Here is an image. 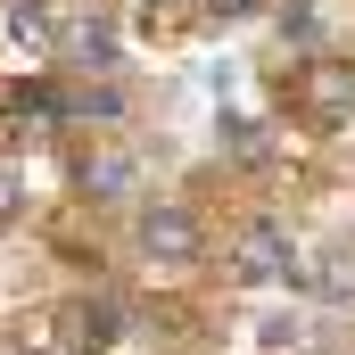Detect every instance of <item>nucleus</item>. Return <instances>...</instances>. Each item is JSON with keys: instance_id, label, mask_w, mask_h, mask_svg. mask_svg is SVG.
<instances>
[{"instance_id": "nucleus-1", "label": "nucleus", "mask_w": 355, "mask_h": 355, "mask_svg": "<svg viewBox=\"0 0 355 355\" xmlns=\"http://www.w3.org/2000/svg\"><path fill=\"white\" fill-rule=\"evenodd\" d=\"M141 248H149L157 265H190V257H198V223L182 215L174 198H157V207L141 215Z\"/></svg>"}, {"instance_id": "nucleus-2", "label": "nucleus", "mask_w": 355, "mask_h": 355, "mask_svg": "<svg viewBox=\"0 0 355 355\" xmlns=\"http://www.w3.org/2000/svg\"><path fill=\"white\" fill-rule=\"evenodd\" d=\"M297 99L314 124H355V67H306Z\"/></svg>"}, {"instance_id": "nucleus-3", "label": "nucleus", "mask_w": 355, "mask_h": 355, "mask_svg": "<svg viewBox=\"0 0 355 355\" xmlns=\"http://www.w3.org/2000/svg\"><path fill=\"white\" fill-rule=\"evenodd\" d=\"M272 272H289V232L281 223H248L240 232V281H272Z\"/></svg>"}, {"instance_id": "nucleus-4", "label": "nucleus", "mask_w": 355, "mask_h": 355, "mask_svg": "<svg viewBox=\"0 0 355 355\" xmlns=\"http://www.w3.org/2000/svg\"><path fill=\"white\" fill-rule=\"evenodd\" d=\"M67 322H75V347H107L116 339V306H75Z\"/></svg>"}, {"instance_id": "nucleus-5", "label": "nucleus", "mask_w": 355, "mask_h": 355, "mask_svg": "<svg viewBox=\"0 0 355 355\" xmlns=\"http://www.w3.org/2000/svg\"><path fill=\"white\" fill-rule=\"evenodd\" d=\"M8 33H17V42H50V17H42V8H25V0H17V8H8Z\"/></svg>"}, {"instance_id": "nucleus-6", "label": "nucleus", "mask_w": 355, "mask_h": 355, "mask_svg": "<svg viewBox=\"0 0 355 355\" xmlns=\"http://www.w3.org/2000/svg\"><path fill=\"white\" fill-rule=\"evenodd\" d=\"M124 174H132L124 157H99V166H83V190H124Z\"/></svg>"}, {"instance_id": "nucleus-7", "label": "nucleus", "mask_w": 355, "mask_h": 355, "mask_svg": "<svg viewBox=\"0 0 355 355\" xmlns=\"http://www.w3.org/2000/svg\"><path fill=\"white\" fill-rule=\"evenodd\" d=\"M67 116H116V91H75Z\"/></svg>"}, {"instance_id": "nucleus-8", "label": "nucleus", "mask_w": 355, "mask_h": 355, "mask_svg": "<svg viewBox=\"0 0 355 355\" xmlns=\"http://www.w3.org/2000/svg\"><path fill=\"white\" fill-rule=\"evenodd\" d=\"M8 215H17V174L0 166V232H8Z\"/></svg>"}, {"instance_id": "nucleus-9", "label": "nucleus", "mask_w": 355, "mask_h": 355, "mask_svg": "<svg viewBox=\"0 0 355 355\" xmlns=\"http://www.w3.org/2000/svg\"><path fill=\"white\" fill-rule=\"evenodd\" d=\"M207 8H215V17H248L257 0H207Z\"/></svg>"}]
</instances>
